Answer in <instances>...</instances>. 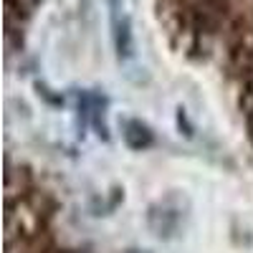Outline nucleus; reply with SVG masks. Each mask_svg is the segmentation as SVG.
<instances>
[{
    "label": "nucleus",
    "instance_id": "obj_2",
    "mask_svg": "<svg viewBox=\"0 0 253 253\" xmlns=\"http://www.w3.org/2000/svg\"><path fill=\"white\" fill-rule=\"evenodd\" d=\"M241 112L246 117V132H248V139L253 144V86L241 89Z\"/></svg>",
    "mask_w": 253,
    "mask_h": 253
},
{
    "label": "nucleus",
    "instance_id": "obj_3",
    "mask_svg": "<svg viewBox=\"0 0 253 253\" xmlns=\"http://www.w3.org/2000/svg\"><path fill=\"white\" fill-rule=\"evenodd\" d=\"M129 253H142V251H129Z\"/></svg>",
    "mask_w": 253,
    "mask_h": 253
},
{
    "label": "nucleus",
    "instance_id": "obj_1",
    "mask_svg": "<svg viewBox=\"0 0 253 253\" xmlns=\"http://www.w3.org/2000/svg\"><path fill=\"white\" fill-rule=\"evenodd\" d=\"M124 139L132 150H147V147L155 142L150 126L142 124V122H126L124 124Z\"/></svg>",
    "mask_w": 253,
    "mask_h": 253
}]
</instances>
